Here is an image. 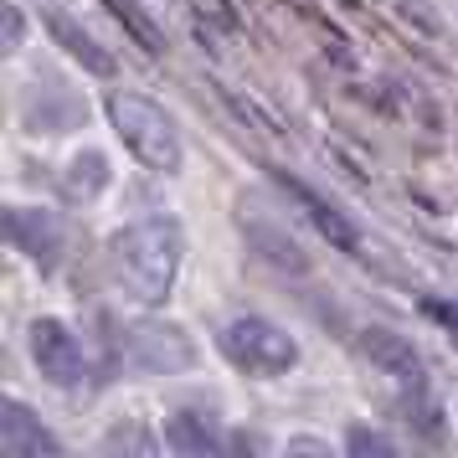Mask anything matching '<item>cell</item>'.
Listing matches in <instances>:
<instances>
[{
  "label": "cell",
  "mask_w": 458,
  "mask_h": 458,
  "mask_svg": "<svg viewBox=\"0 0 458 458\" xmlns=\"http://www.w3.org/2000/svg\"><path fill=\"white\" fill-rule=\"evenodd\" d=\"M181 258H186V232L170 216H145L108 237V278L129 304H165Z\"/></svg>",
  "instance_id": "6da1fadb"
},
{
  "label": "cell",
  "mask_w": 458,
  "mask_h": 458,
  "mask_svg": "<svg viewBox=\"0 0 458 458\" xmlns=\"http://www.w3.org/2000/svg\"><path fill=\"white\" fill-rule=\"evenodd\" d=\"M108 124L124 140V149L140 160L145 170H160V175H175L181 160H186V145H181V129L160 104H149L145 93H108Z\"/></svg>",
  "instance_id": "7a4b0ae2"
},
{
  "label": "cell",
  "mask_w": 458,
  "mask_h": 458,
  "mask_svg": "<svg viewBox=\"0 0 458 458\" xmlns=\"http://www.w3.org/2000/svg\"><path fill=\"white\" fill-rule=\"evenodd\" d=\"M216 345H222V355H227L237 371L263 376V381L268 376H289L299 366V340L284 325L263 319V314H237V319H227L216 330Z\"/></svg>",
  "instance_id": "3957f363"
},
{
  "label": "cell",
  "mask_w": 458,
  "mask_h": 458,
  "mask_svg": "<svg viewBox=\"0 0 458 458\" xmlns=\"http://www.w3.org/2000/svg\"><path fill=\"white\" fill-rule=\"evenodd\" d=\"M119 355L124 366L134 371H149V376H170V371H191L196 366V345L181 325L170 319H134L119 330Z\"/></svg>",
  "instance_id": "277c9868"
},
{
  "label": "cell",
  "mask_w": 458,
  "mask_h": 458,
  "mask_svg": "<svg viewBox=\"0 0 458 458\" xmlns=\"http://www.w3.org/2000/svg\"><path fill=\"white\" fill-rule=\"evenodd\" d=\"M26 351H31V366L42 371V381L63 386V392H72L88 376L83 345H78V335L67 330L63 319H37V325L26 330Z\"/></svg>",
  "instance_id": "5b68a950"
},
{
  "label": "cell",
  "mask_w": 458,
  "mask_h": 458,
  "mask_svg": "<svg viewBox=\"0 0 458 458\" xmlns=\"http://www.w3.org/2000/svg\"><path fill=\"white\" fill-rule=\"evenodd\" d=\"M355 345H360V355H366L386 381H396L402 392H422V386H428V366H422V355H417V345L407 335L386 330V325H366Z\"/></svg>",
  "instance_id": "8992f818"
},
{
  "label": "cell",
  "mask_w": 458,
  "mask_h": 458,
  "mask_svg": "<svg viewBox=\"0 0 458 458\" xmlns=\"http://www.w3.org/2000/svg\"><path fill=\"white\" fill-rule=\"evenodd\" d=\"M273 181H278V191L289 196L293 207H299L304 216H310V227L319 232V237H325L330 248L351 252V258H366V237L355 232V222H351V216H345L340 207H330V201H325L319 191H310L304 181H293L289 170H273Z\"/></svg>",
  "instance_id": "52a82bcc"
},
{
  "label": "cell",
  "mask_w": 458,
  "mask_h": 458,
  "mask_svg": "<svg viewBox=\"0 0 458 458\" xmlns=\"http://www.w3.org/2000/svg\"><path fill=\"white\" fill-rule=\"evenodd\" d=\"M5 227H11V242L31 258V263H42V268H57L63 263V248H67V232L63 222L42 207H11L5 211Z\"/></svg>",
  "instance_id": "ba28073f"
},
{
  "label": "cell",
  "mask_w": 458,
  "mask_h": 458,
  "mask_svg": "<svg viewBox=\"0 0 458 458\" xmlns=\"http://www.w3.org/2000/svg\"><path fill=\"white\" fill-rule=\"evenodd\" d=\"M0 454L5 458H42L63 454V443L42 428V417H31L21 402H0Z\"/></svg>",
  "instance_id": "9c48e42d"
},
{
  "label": "cell",
  "mask_w": 458,
  "mask_h": 458,
  "mask_svg": "<svg viewBox=\"0 0 458 458\" xmlns=\"http://www.w3.org/2000/svg\"><path fill=\"white\" fill-rule=\"evenodd\" d=\"M47 31H52V37H57V47H67V57H78L88 72H98V78H108V72H114V57H108L104 47H98V37H93V31H83L72 16H63V11H52V5H47Z\"/></svg>",
  "instance_id": "30bf717a"
},
{
  "label": "cell",
  "mask_w": 458,
  "mask_h": 458,
  "mask_svg": "<svg viewBox=\"0 0 458 458\" xmlns=\"http://www.w3.org/2000/svg\"><path fill=\"white\" fill-rule=\"evenodd\" d=\"M165 443L175 448V454H191V458H201V454H222L227 448V437L211 428L207 417H196V412H175L165 422Z\"/></svg>",
  "instance_id": "8fae6325"
},
{
  "label": "cell",
  "mask_w": 458,
  "mask_h": 458,
  "mask_svg": "<svg viewBox=\"0 0 458 458\" xmlns=\"http://www.w3.org/2000/svg\"><path fill=\"white\" fill-rule=\"evenodd\" d=\"M104 186H108V160L98 149H78L63 170V196L67 201H93Z\"/></svg>",
  "instance_id": "7c38bea8"
},
{
  "label": "cell",
  "mask_w": 458,
  "mask_h": 458,
  "mask_svg": "<svg viewBox=\"0 0 458 458\" xmlns=\"http://www.w3.org/2000/svg\"><path fill=\"white\" fill-rule=\"evenodd\" d=\"M104 5H108V16H114V21H119L129 37L140 42V52H145V57H160V52H165V37H160V26L149 21V16L140 11V5H134V0H104Z\"/></svg>",
  "instance_id": "4fadbf2b"
},
{
  "label": "cell",
  "mask_w": 458,
  "mask_h": 458,
  "mask_svg": "<svg viewBox=\"0 0 458 458\" xmlns=\"http://www.w3.org/2000/svg\"><path fill=\"white\" fill-rule=\"evenodd\" d=\"M345 448H351V454H396L392 437L371 433V428H351V433H345Z\"/></svg>",
  "instance_id": "5bb4252c"
},
{
  "label": "cell",
  "mask_w": 458,
  "mask_h": 458,
  "mask_svg": "<svg viewBox=\"0 0 458 458\" xmlns=\"http://www.w3.org/2000/svg\"><path fill=\"white\" fill-rule=\"evenodd\" d=\"M104 448H140V454H149V448H155V437L140 433V428H129V433H124V428H114V433L104 437Z\"/></svg>",
  "instance_id": "9a60e30c"
},
{
  "label": "cell",
  "mask_w": 458,
  "mask_h": 458,
  "mask_svg": "<svg viewBox=\"0 0 458 458\" xmlns=\"http://www.w3.org/2000/svg\"><path fill=\"white\" fill-rule=\"evenodd\" d=\"M21 31H26L21 5H5V52H16V47H21Z\"/></svg>",
  "instance_id": "2e32d148"
},
{
  "label": "cell",
  "mask_w": 458,
  "mask_h": 458,
  "mask_svg": "<svg viewBox=\"0 0 458 458\" xmlns=\"http://www.w3.org/2000/svg\"><path fill=\"white\" fill-rule=\"evenodd\" d=\"M428 314H433V319H443L448 330H458V304H437V299H428Z\"/></svg>",
  "instance_id": "e0dca14e"
}]
</instances>
